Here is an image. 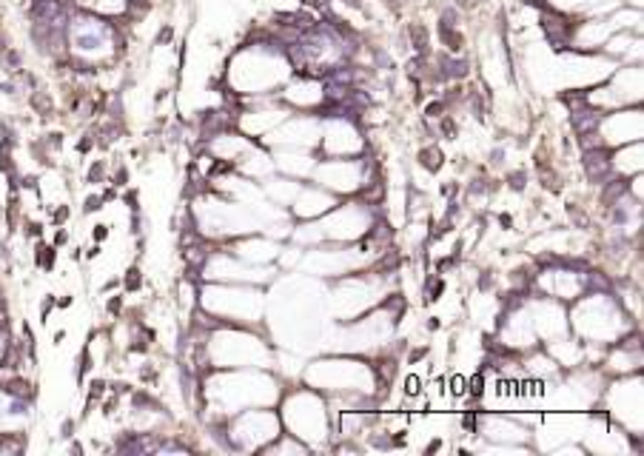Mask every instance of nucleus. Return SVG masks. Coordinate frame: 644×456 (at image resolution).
<instances>
[{"label":"nucleus","mask_w":644,"mask_h":456,"mask_svg":"<svg viewBox=\"0 0 644 456\" xmlns=\"http://www.w3.org/2000/svg\"><path fill=\"white\" fill-rule=\"evenodd\" d=\"M463 385H465V380H454V394H463L465 391Z\"/></svg>","instance_id":"393cba45"},{"label":"nucleus","mask_w":644,"mask_h":456,"mask_svg":"<svg viewBox=\"0 0 644 456\" xmlns=\"http://www.w3.org/2000/svg\"><path fill=\"white\" fill-rule=\"evenodd\" d=\"M568 212H570V217H573V220H577V223H579V226H588V217H584V214H582V212H579L577 205H570Z\"/></svg>","instance_id":"4468645a"},{"label":"nucleus","mask_w":644,"mask_h":456,"mask_svg":"<svg viewBox=\"0 0 644 456\" xmlns=\"http://www.w3.org/2000/svg\"><path fill=\"white\" fill-rule=\"evenodd\" d=\"M465 428H470V431H473V426H477V419H473V414H465Z\"/></svg>","instance_id":"4be33fe9"},{"label":"nucleus","mask_w":644,"mask_h":456,"mask_svg":"<svg viewBox=\"0 0 644 456\" xmlns=\"http://www.w3.org/2000/svg\"><path fill=\"white\" fill-rule=\"evenodd\" d=\"M228 163H217V166H214V175H223V172H228Z\"/></svg>","instance_id":"5701e85b"},{"label":"nucleus","mask_w":644,"mask_h":456,"mask_svg":"<svg viewBox=\"0 0 644 456\" xmlns=\"http://www.w3.org/2000/svg\"><path fill=\"white\" fill-rule=\"evenodd\" d=\"M470 385H473V388H470V391H473V396L482 394V377H479V373L473 377V380H470Z\"/></svg>","instance_id":"f3484780"},{"label":"nucleus","mask_w":644,"mask_h":456,"mask_svg":"<svg viewBox=\"0 0 644 456\" xmlns=\"http://www.w3.org/2000/svg\"><path fill=\"white\" fill-rule=\"evenodd\" d=\"M579 143H582L584 152H588V149H599V145H605V143H602V140H599V135H596V131H588V135L579 137Z\"/></svg>","instance_id":"1a4fd4ad"},{"label":"nucleus","mask_w":644,"mask_h":456,"mask_svg":"<svg viewBox=\"0 0 644 456\" xmlns=\"http://www.w3.org/2000/svg\"><path fill=\"white\" fill-rule=\"evenodd\" d=\"M103 237H106V228L98 226V231H94V240H103Z\"/></svg>","instance_id":"bb28decb"},{"label":"nucleus","mask_w":644,"mask_h":456,"mask_svg":"<svg viewBox=\"0 0 644 456\" xmlns=\"http://www.w3.org/2000/svg\"><path fill=\"white\" fill-rule=\"evenodd\" d=\"M570 123H573V129L579 131V135H588V131H596L599 129L602 123V112L599 109L588 106V103H577V106L570 109Z\"/></svg>","instance_id":"7ed1b4c3"},{"label":"nucleus","mask_w":644,"mask_h":456,"mask_svg":"<svg viewBox=\"0 0 644 456\" xmlns=\"http://www.w3.org/2000/svg\"><path fill=\"white\" fill-rule=\"evenodd\" d=\"M9 394H17V396H23V400H31V391H29V382H23V380H12L9 382V388H7Z\"/></svg>","instance_id":"6e6552de"},{"label":"nucleus","mask_w":644,"mask_h":456,"mask_svg":"<svg viewBox=\"0 0 644 456\" xmlns=\"http://www.w3.org/2000/svg\"><path fill=\"white\" fill-rule=\"evenodd\" d=\"M437 66H440L442 80H459V77L468 75L470 63L468 61H456V58H447V54H440Z\"/></svg>","instance_id":"20e7f679"},{"label":"nucleus","mask_w":644,"mask_h":456,"mask_svg":"<svg viewBox=\"0 0 644 456\" xmlns=\"http://www.w3.org/2000/svg\"><path fill=\"white\" fill-rule=\"evenodd\" d=\"M100 208V200L98 198H91L89 203H86V212H98Z\"/></svg>","instance_id":"412c9836"},{"label":"nucleus","mask_w":644,"mask_h":456,"mask_svg":"<svg viewBox=\"0 0 644 456\" xmlns=\"http://www.w3.org/2000/svg\"><path fill=\"white\" fill-rule=\"evenodd\" d=\"M470 191H473V194H482V191H488V182L485 180H477V182H473V186H470Z\"/></svg>","instance_id":"a211bd4d"},{"label":"nucleus","mask_w":644,"mask_h":456,"mask_svg":"<svg viewBox=\"0 0 644 456\" xmlns=\"http://www.w3.org/2000/svg\"><path fill=\"white\" fill-rule=\"evenodd\" d=\"M371 237L374 240H379V243H388V240H391V228H388L386 223H377L371 231Z\"/></svg>","instance_id":"9d476101"},{"label":"nucleus","mask_w":644,"mask_h":456,"mask_svg":"<svg viewBox=\"0 0 644 456\" xmlns=\"http://www.w3.org/2000/svg\"><path fill=\"white\" fill-rule=\"evenodd\" d=\"M510 189H516V191L525 189V175H522V172H519V175H510Z\"/></svg>","instance_id":"2eb2a0df"},{"label":"nucleus","mask_w":644,"mask_h":456,"mask_svg":"<svg viewBox=\"0 0 644 456\" xmlns=\"http://www.w3.org/2000/svg\"><path fill=\"white\" fill-rule=\"evenodd\" d=\"M591 282H593V289L610 291V280H605V277H602V274H591Z\"/></svg>","instance_id":"9b49d317"},{"label":"nucleus","mask_w":644,"mask_h":456,"mask_svg":"<svg viewBox=\"0 0 644 456\" xmlns=\"http://www.w3.org/2000/svg\"><path fill=\"white\" fill-rule=\"evenodd\" d=\"M419 163H422L428 172H440L442 152L437 149V145H428V149H422V152H419Z\"/></svg>","instance_id":"39448f33"},{"label":"nucleus","mask_w":644,"mask_h":456,"mask_svg":"<svg viewBox=\"0 0 644 456\" xmlns=\"http://www.w3.org/2000/svg\"><path fill=\"white\" fill-rule=\"evenodd\" d=\"M624 191H628V182H624V180H616V182H610V186H607V189H605V198H602V200H605L607 205H614L616 200L622 198Z\"/></svg>","instance_id":"0eeeda50"},{"label":"nucleus","mask_w":644,"mask_h":456,"mask_svg":"<svg viewBox=\"0 0 644 456\" xmlns=\"http://www.w3.org/2000/svg\"><path fill=\"white\" fill-rule=\"evenodd\" d=\"M66 217H68V212H66V208H61V212L54 214V220H58V223H63V220H66Z\"/></svg>","instance_id":"a878e982"},{"label":"nucleus","mask_w":644,"mask_h":456,"mask_svg":"<svg viewBox=\"0 0 644 456\" xmlns=\"http://www.w3.org/2000/svg\"><path fill=\"white\" fill-rule=\"evenodd\" d=\"M542 31H545V38L551 40L554 49H568L570 38H573V23H568V17H561L554 9H545V15H542Z\"/></svg>","instance_id":"f257e3e1"},{"label":"nucleus","mask_w":644,"mask_h":456,"mask_svg":"<svg viewBox=\"0 0 644 456\" xmlns=\"http://www.w3.org/2000/svg\"><path fill=\"white\" fill-rule=\"evenodd\" d=\"M52 259H54V251L52 249H43V254H40V257H38V263H40V266L49 268V266H52Z\"/></svg>","instance_id":"ddd939ff"},{"label":"nucleus","mask_w":644,"mask_h":456,"mask_svg":"<svg viewBox=\"0 0 644 456\" xmlns=\"http://www.w3.org/2000/svg\"><path fill=\"white\" fill-rule=\"evenodd\" d=\"M126 289H140V271L137 268H131L129 277H126Z\"/></svg>","instance_id":"f8f14e48"},{"label":"nucleus","mask_w":644,"mask_h":456,"mask_svg":"<svg viewBox=\"0 0 644 456\" xmlns=\"http://www.w3.org/2000/svg\"><path fill=\"white\" fill-rule=\"evenodd\" d=\"M442 109H445V103H431V106L425 109V114H428V117H440Z\"/></svg>","instance_id":"dca6fc26"},{"label":"nucleus","mask_w":644,"mask_h":456,"mask_svg":"<svg viewBox=\"0 0 644 456\" xmlns=\"http://www.w3.org/2000/svg\"><path fill=\"white\" fill-rule=\"evenodd\" d=\"M100 172H103V166H100V163H98V166L91 168V175H89V180H98V177H100Z\"/></svg>","instance_id":"b1692460"},{"label":"nucleus","mask_w":644,"mask_h":456,"mask_svg":"<svg viewBox=\"0 0 644 456\" xmlns=\"http://www.w3.org/2000/svg\"><path fill=\"white\" fill-rule=\"evenodd\" d=\"M582 163H584V175H588V180L593 182L607 180V175H610V149H607V145L588 149Z\"/></svg>","instance_id":"f03ea898"},{"label":"nucleus","mask_w":644,"mask_h":456,"mask_svg":"<svg viewBox=\"0 0 644 456\" xmlns=\"http://www.w3.org/2000/svg\"><path fill=\"white\" fill-rule=\"evenodd\" d=\"M408 35H411V43H414V49H417L419 54H428V31H425V26H419V23H411Z\"/></svg>","instance_id":"423d86ee"},{"label":"nucleus","mask_w":644,"mask_h":456,"mask_svg":"<svg viewBox=\"0 0 644 456\" xmlns=\"http://www.w3.org/2000/svg\"><path fill=\"white\" fill-rule=\"evenodd\" d=\"M408 394L411 396L419 394V380H417V377H411V380H408Z\"/></svg>","instance_id":"6ab92c4d"},{"label":"nucleus","mask_w":644,"mask_h":456,"mask_svg":"<svg viewBox=\"0 0 644 456\" xmlns=\"http://www.w3.org/2000/svg\"><path fill=\"white\" fill-rule=\"evenodd\" d=\"M442 129H445V135H451V137L456 135V126H454V121H445V123H442Z\"/></svg>","instance_id":"aec40b11"}]
</instances>
